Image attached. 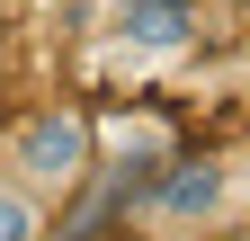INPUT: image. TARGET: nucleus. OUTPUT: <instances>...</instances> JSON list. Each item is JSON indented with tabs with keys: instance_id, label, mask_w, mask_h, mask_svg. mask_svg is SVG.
I'll return each mask as SVG.
<instances>
[{
	"instance_id": "obj_2",
	"label": "nucleus",
	"mask_w": 250,
	"mask_h": 241,
	"mask_svg": "<svg viewBox=\"0 0 250 241\" xmlns=\"http://www.w3.org/2000/svg\"><path fill=\"white\" fill-rule=\"evenodd\" d=\"M89 152H99V143H89V116H81L72 99H45L36 116H18L9 161H0V170H9V179H27V188L54 205V197L89 188Z\"/></svg>"
},
{
	"instance_id": "obj_1",
	"label": "nucleus",
	"mask_w": 250,
	"mask_h": 241,
	"mask_svg": "<svg viewBox=\"0 0 250 241\" xmlns=\"http://www.w3.org/2000/svg\"><path fill=\"white\" fill-rule=\"evenodd\" d=\"M232 205H241V188H232V161L197 152V161L152 170V188L134 197V223H143L152 241H214V232L232 223Z\"/></svg>"
},
{
	"instance_id": "obj_4",
	"label": "nucleus",
	"mask_w": 250,
	"mask_h": 241,
	"mask_svg": "<svg viewBox=\"0 0 250 241\" xmlns=\"http://www.w3.org/2000/svg\"><path fill=\"white\" fill-rule=\"evenodd\" d=\"M0 241H45V197L0 170Z\"/></svg>"
},
{
	"instance_id": "obj_3",
	"label": "nucleus",
	"mask_w": 250,
	"mask_h": 241,
	"mask_svg": "<svg viewBox=\"0 0 250 241\" xmlns=\"http://www.w3.org/2000/svg\"><path fill=\"white\" fill-rule=\"evenodd\" d=\"M116 36L134 54H179L197 36V0H116Z\"/></svg>"
}]
</instances>
